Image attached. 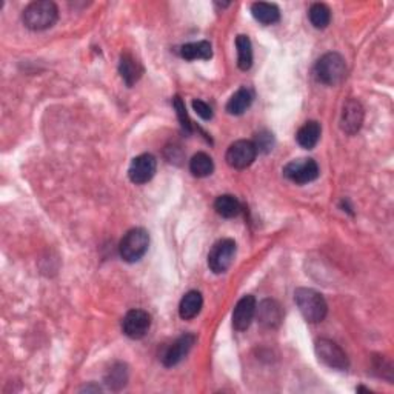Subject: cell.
<instances>
[{"instance_id":"6da1fadb","label":"cell","mask_w":394,"mask_h":394,"mask_svg":"<svg viewBox=\"0 0 394 394\" xmlns=\"http://www.w3.org/2000/svg\"><path fill=\"white\" fill-rule=\"evenodd\" d=\"M59 19V10L54 2L50 0H37L29 3L22 14V20L28 29L43 31L56 24Z\"/></svg>"},{"instance_id":"7a4b0ae2","label":"cell","mask_w":394,"mask_h":394,"mask_svg":"<svg viewBox=\"0 0 394 394\" xmlns=\"http://www.w3.org/2000/svg\"><path fill=\"white\" fill-rule=\"evenodd\" d=\"M294 300L300 314L309 323H319L328 313V305L323 296L312 288H298L294 293Z\"/></svg>"},{"instance_id":"3957f363","label":"cell","mask_w":394,"mask_h":394,"mask_svg":"<svg viewBox=\"0 0 394 394\" xmlns=\"http://www.w3.org/2000/svg\"><path fill=\"white\" fill-rule=\"evenodd\" d=\"M316 79L323 85L336 87L342 83L346 78V64L345 59L337 52H328L322 56L314 66Z\"/></svg>"},{"instance_id":"277c9868","label":"cell","mask_w":394,"mask_h":394,"mask_svg":"<svg viewBox=\"0 0 394 394\" xmlns=\"http://www.w3.org/2000/svg\"><path fill=\"white\" fill-rule=\"evenodd\" d=\"M148 245H149V236L147 230L133 228L125 234L122 240H120L119 245L120 257L128 263L138 262L148 251Z\"/></svg>"},{"instance_id":"5b68a950","label":"cell","mask_w":394,"mask_h":394,"mask_svg":"<svg viewBox=\"0 0 394 394\" xmlns=\"http://www.w3.org/2000/svg\"><path fill=\"white\" fill-rule=\"evenodd\" d=\"M236 242L233 239H222L216 242L208 254V267L216 275H222L231 267L236 257Z\"/></svg>"},{"instance_id":"8992f818","label":"cell","mask_w":394,"mask_h":394,"mask_svg":"<svg viewBox=\"0 0 394 394\" xmlns=\"http://www.w3.org/2000/svg\"><path fill=\"white\" fill-rule=\"evenodd\" d=\"M316 356L319 358V360L330 368L335 370H346L350 362L345 351L340 348L336 342H333L330 339H319L316 340L314 345Z\"/></svg>"},{"instance_id":"52a82bcc","label":"cell","mask_w":394,"mask_h":394,"mask_svg":"<svg viewBox=\"0 0 394 394\" xmlns=\"http://www.w3.org/2000/svg\"><path fill=\"white\" fill-rule=\"evenodd\" d=\"M284 176L294 184H309L319 177V165L313 159H298L285 165Z\"/></svg>"},{"instance_id":"ba28073f","label":"cell","mask_w":394,"mask_h":394,"mask_svg":"<svg viewBox=\"0 0 394 394\" xmlns=\"http://www.w3.org/2000/svg\"><path fill=\"white\" fill-rule=\"evenodd\" d=\"M256 156H257V148L254 145V142L238 140L231 143L230 148L226 149L225 159L226 163H228L231 168L245 170L254 162Z\"/></svg>"},{"instance_id":"9c48e42d","label":"cell","mask_w":394,"mask_h":394,"mask_svg":"<svg viewBox=\"0 0 394 394\" xmlns=\"http://www.w3.org/2000/svg\"><path fill=\"white\" fill-rule=\"evenodd\" d=\"M156 168L157 161L153 154H140L133 159L130 170H128V176H130L133 184L142 185L154 177Z\"/></svg>"},{"instance_id":"30bf717a","label":"cell","mask_w":394,"mask_h":394,"mask_svg":"<svg viewBox=\"0 0 394 394\" xmlns=\"http://www.w3.org/2000/svg\"><path fill=\"white\" fill-rule=\"evenodd\" d=\"M151 327V316L143 309H131L128 312L122 321V328L130 339H142L147 336Z\"/></svg>"},{"instance_id":"8fae6325","label":"cell","mask_w":394,"mask_h":394,"mask_svg":"<svg viewBox=\"0 0 394 394\" xmlns=\"http://www.w3.org/2000/svg\"><path fill=\"white\" fill-rule=\"evenodd\" d=\"M196 342V336L194 335H184V336H180L179 339L174 340V342L166 348L163 356H162V362H163V365L165 367H176L177 363H180L182 360H184L188 353L191 351V348Z\"/></svg>"},{"instance_id":"7c38bea8","label":"cell","mask_w":394,"mask_h":394,"mask_svg":"<svg viewBox=\"0 0 394 394\" xmlns=\"http://www.w3.org/2000/svg\"><path fill=\"white\" fill-rule=\"evenodd\" d=\"M363 107L360 105L359 101L356 98H350L344 103L342 108V117H340V126L346 134H356L363 124Z\"/></svg>"},{"instance_id":"4fadbf2b","label":"cell","mask_w":394,"mask_h":394,"mask_svg":"<svg viewBox=\"0 0 394 394\" xmlns=\"http://www.w3.org/2000/svg\"><path fill=\"white\" fill-rule=\"evenodd\" d=\"M256 299L254 296H244L239 302L238 305L234 307L233 312V327L234 330L238 331H245L249 328L251 325L254 316H256Z\"/></svg>"},{"instance_id":"5bb4252c","label":"cell","mask_w":394,"mask_h":394,"mask_svg":"<svg viewBox=\"0 0 394 394\" xmlns=\"http://www.w3.org/2000/svg\"><path fill=\"white\" fill-rule=\"evenodd\" d=\"M256 313H257V321H259V323L263 328H268V330L277 328L280 322H282L284 319L282 308H280V305L276 300H271V299L263 300L259 305V308L256 309Z\"/></svg>"},{"instance_id":"9a60e30c","label":"cell","mask_w":394,"mask_h":394,"mask_svg":"<svg viewBox=\"0 0 394 394\" xmlns=\"http://www.w3.org/2000/svg\"><path fill=\"white\" fill-rule=\"evenodd\" d=\"M119 73L122 75L124 82L126 83L128 87H133L136 82H139V79L142 78L143 74V66L136 59L130 51H125L120 54V60H119Z\"/></svg>"},{"instance_id":"2e32d148","label":"cell","mask_w":394,"mask_h":394,"mask_svg":"<svg viewBox=\"0 0 394 394\" xmlns=\"http://www.w3.org/2000/svg\"><path fill=\"white\" fill-rule=\"evenodd\" d=\"M321 133H322L321 124L316 122V120H309V122L299 128L298 134H296V139H298V143L302 148L312 149L317 145V142H319Z\"/></svg>"},{"instance_id":"e0dca14e","label":"cell","mask_w":394,"mask_h":394,"mask_svg":"<svg viewBox=\"0 0 394 394\" xmlns=\"http://www.w3.org/2000/svg\"><path fill=\"white\" fill-rule=\"evenodd\" d=\"M203 305L202 294L199 291H188L180 300L179 314L184 321H191L200 313Z\"/></svg>"},{"instance_id":"ac0fdd59","label":"cell","mask_w":394,"mask_h":394,"mask_svg":"<svg viewBox=\"0 0 394 394\" xmlns=\"http://www.w3.org/2000/svg\"><path fill=\"white\" fill-rule=\"evenodd\" d=\"M253 17L262 25H275L280 19V11L275 3L256 2L251 6Z\"/></svg>"},{"instance_id":"d6986e66","label":"cell","mask_w":394,"mask_h":394,"mask_svg":"<svg viewBox=\"0 0 394 394\" xmlns=\"http://www.w3.org/2000/svg\"><path fill=\"white\" fill-rule=\"evenodd\" d=\"M180 56L187 60H208L213 57V48L207 41L187 43L180 47Z\"/></svg>"},{"instance_id":"ffe728a7","label":"cell","mask_w":394,"mask_h":394,"mask_svg":"<svg viewBox=\"0 0 394 394\" xmlns=\"http://www.w3.org/2000/svg\"><path fill=\"white\" fill-rule=\"evenodd\" d=\"M251 102H253L251 91L247 88H240L231 96L228 103H226V111H228L233 116H240L249 108Z\"/></svg>"},{"instance_id":"44dd1931","label":"cell","mask_w":394,"mask_h":394,"mask_svg":"<svg viewBox=\"0 0 394 394\" xmlns=\"http://www.w3.org/2000/svg\"><path fill=\"white\" fill-rule=\"evenodd\" d=\"M238 48V66L242 71H248L253 65V45L249 37L245 34L238 36L236 39Z\"/></svg>"},{"instance_id":"7402d4cb","label":"cell","mask_w":394,"mask_h":394,"mask_svg":"<svg viewBox=\"0 0 394 394\" xmlns=\"http://www.w3.org/2000/svg\"><path fill=\"white\" fill-rule=\"evenodd\" d=\"M189 171L194 177H208L214 171V162L207 153H197L189 161Z\"/></svg>"},{"instance_id":"603a6c76","label":"cell","mask_w":394,"mask_h":394,"mask_svg":"<svg viewBox=\"0 0 394 394\" xmlns=\"http://www.w3.org/2000/svg\"><path fill=\"white\" fill-rule=\"evenodd\" d=\"M214 210L219 216L225 219L236 217L240 213V203L236 197L231 194L219 196L214 202Z\"/></svg>"},{"instance_id":"cb8c5ba5","label":"cell","mask_w":394,"mask_h":394,"mask_svg":"<svg viewBox=\"0 0 394 394\" xmlns=\"http://www.w3.org/2000/svg\"><path fill=\"white\" fill-rule=\"evenodd\" d=\"M126 381H128V370L124 363H115V365L108 370L107 376H105V382H107L111 390L116 391L124 388L126 385Z\"/></svg>"},{"instance_id":"d4e9b609","label":"cell","mask_w":394,"mask_h":394,"mask_svg":"<svg viewBox=\"0 0 394 394\" xmlns=\"http://www.w3.org/2000/svg\"><path fill=\"white\" fill-rule=\"evenodd\" d=\"M309 22H312L313 27L317 29H323L330 25L331 20V11L325 3H314L309 8Z\"/></svg>"},{"instance_id":"484cf974","label":"cell","mask_w":394,"mask_h":394,"mask_svg":"<svg viewBox=\"0 0 394 394\" xmlns=\"http://www.w3.org/2000/svg\"><path fill=\"white\" fill-rule=\"evenodd\" d=\"M173 105H174V108H176V112H177V117H179V122L182 125V128H184L185 131H191L193 130V125H191V120H189L188 117V112H187V108H185V103L184 101L179 96L174 97V101H173Z\"/></svg>"},{"instance_id":"4316f807","label":"cell","mask_w":394,"mask_h":394,"mask_svg":"<svg viewBox=\"0 0 394 394\" xmlns=\"http://www.w3.org/2000/svg\"><path fill=\"white\" fill-rule=\"evenodd\" d=\"M254 145H256L257 151H263V153H268L270 149H272V134H270V133L257 134V139L254 142Z\"/></svg>"},{"instance_id":"83f0119b","label":"cell","mask_w":394,"mask_h":394,"mask_svg":"<svg viewBox=\"0 0 394 394\" xmlns=\"http://www.w3.org/2000/svg\"><path fill=\"white\" fill-rule=\"evenodd\" d=\"M193 108L197 112V116H200L203 120L213 119V110L203 101H193Z\"/></svg>"}]
</instances>
